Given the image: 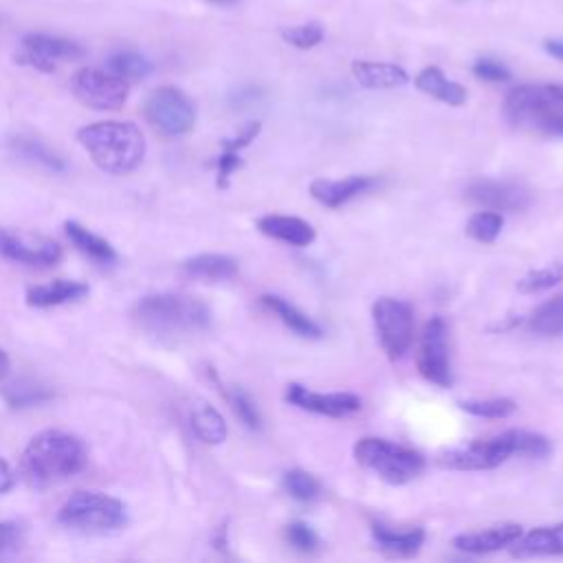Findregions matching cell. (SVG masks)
I'll return each mask as SVG.
<instances>
[{
	"label": "cell",
	"mask_w": 563,
	"mask_h": 563,
	"mask_svg": "<svg viewBox=\"0 0 563 563\" xmlns=\"http://www.w3.org/2000/svg\"><path fill=\"white\" fill-rule=\"evenodd\" d=\"M563 282V262L559 264H548L543 268H534L530 273H526L519 282H517V290L532 295V292H541L548 288H554L556 284Z\"/></svg>",
	"instance_id": "33"
},
{
	"label": "cell",
	"mask_w": 563,
	"mask_h": 563,
	"mask_svg": "<svg viewBox=\"0 0 563 563\" xmlns=\"http://www.w3.org/2000/svg\"><path fill=\"white\" fill-rule=\"evenodd\" d=\"M22 528L15 521H0V559L20 545Z\"/></svg>",
	"instance_id": "42"
},
{
	"label": "cell",
	"mask_w": 563,
	"mask_h": 563,
	"mask_svg": "<svg viewBox=\"0 0 563 563\" xmlns=\"http://www.w3.org/2000/svg\"><path fill=\"white\" fill-rule=\"evenodd\" d=\"M64 229H66L68 240H70L84 255H88L92 262H97V264H101V266H114V264L119 262V255H117L114 246H112L108 240H103L101 235L92 233L90 229L81 227V224L75 222V220H66V222H64Z\"/></svg>",
	"instance_id": "24"
},
{
	"label": "cell",
	"mask_w": 563,
	"mask_h": 563,
	"mask_svg": "<svg viewBox=\"0 0 563 563\" xmlns=\"http://www.w3.org/2000/svg\"><path fill=\"white\" fill-rule=\"evenodd\" d=\"M510 554L517 559L528 556H561L563 554V523L541 526L521 534L512 545Z\"/></svg>",
	"instance_id": "19"
},
{
	"label": "cell",
	"mask_w": 563,
	"mask_h": 563,
	"mask_svg": "<svg viewBox=\"0 0 563 563\" xmlns=\"http://www.w3.org/2000/svg\"><path fill=\"white\" fill-rule=\"evenodd\" d=\"M284 488L286 493L297 501H312L321 493L319 479L303 471V468H290L284 473Z\"/></svg>",
	"instance_id": "34"
},
{
	"label": "cell",
	"mask_w": 563,
	"mask_h": 563,
	"mask_svg": "<svg viewBox=\"0 0 563 563\" xmlns=\"http://www.w3.org/2000/svg\"><path fill=\"white\" fill-rule=\"evenodd\" d=\"M284 534H286V541L297 550V552H314L317 548H319V537H317V532L308 526V523H303V521H292V523H288L286 526V530H284Z\"/></svg>",
	"instance_id": "38"
},
{
	"label": "cell",
	"mask_w": 563,
	"mask_h": 563,
	"mask_svg": "<svg viewBox=\"0 0 563 563\" xmlns=\"http://www.w3.org/2000/svg\"><path fill=\"white\" fill-rule=\"evenodd\" d=\"M216 165H218V187H227V185H229V176L242 165L240 152L222 150V154L218 156Z\"/></svg>",
	"instance_id": "41"
},
{
	"label": "cell",
	"mask_w": 563,
	"mask_h": 563,
	"mask_svg": "<svg viewBox=\"0 0 563 563\" xmlns=\"http://www.w3.org/2000/svg\"><path fill=\"white\" fill-rule=\"evenodd\" d=\"M473 75H475L477 79H484V81H490V84H504V81L510 79V70H508L501 62H497V59H493V57H479V59H475V64H473Z\"/></svg>",
	"instance_id": "39"
},
{
	"label": "cell",
	"mask_w": 563,
	"mask_h": 563,
	"mask_svg": "<svg viewBox=\"0 0 563 563\" xmlns=\"http://www.w3.org/2000/svg\"><path fill=\"white\" fill-rule=\"evenodd\" d=\"M88 284L77 279H53L46 284L31 286L26 290V303L33 308H51L79 301L88 295Z\"/></svg>",
	"instance_id": "20"
},
{
	"label": "cell",
	"mask_w": 563,
	"mask_h": 563,
	"mask_svg": "<svg viewBox=\"0 0 563 563\" xmlns=\"http://www.w3.org/2000/svg\"><path fill=\"white\" fill-rule=\"evenodd\" d=\"M504 117L528 132L563 136V112L554 110L541 95L539 84H521L504 99Z\"/></svg>",
	"instance_id": "7"
},
{
	"label": "cell",
	"mask_w": 563,
	"mask_h": 563,
	"mask_svg": "<svg viewBox=\"0 0 563 563\" xmlns=\"http://www.w3.org/2000/svg\"><path fill=\"white\" fill-rule=\"evenodd\" d=\"M7 145H9V150H11L15 156H20V158H24V161H29V163H35V165H40V167H44V169H48V172H55V174L66 172L64 158H62L55 150H51L44 141H40L37 136H31V134H13V136L7 141Z\"/></svg>",
	"instance_id": "23"
},
{
	"label": "cell",
	"mask_w": 563,
	"mask_h": 563,
	"mask_svg": "<svg viewBox=\"0 0 563 563\" xmlns=\"http://www.w3.org/2000/svg\"><path fill=\"white\" fill-rule=\"evenodd\" d=\"M84 55L86 51L73 40L46 33H29L22 37V51L15 55V59L35 70L53 73L59 62H75Z\"/></svg>",
	"instance_id": "13"
},
{
	"label": "cell",
	"mask_w": 563,
	"mask_h": 563,
	"mask_svg": "<svg viewBox=\"0 0 563 563\" xmlns=\"http://www.w3.org/2000/svg\"><path fill=\"white\" fill-rule=\"evenodd\" d=\"M528 328L541 336L563 334V295L543 301L528 319Z\"/></svg>",
	"instance_id": "30"
},
{
	"label": "cell",
	"mask_w": 563,
	"mask_h": 563,
	"mask_svg": "<svg viewBox=\"0 0 563 563\" xmlns=\"http://www.w3.org/2000/svg\"><path fill=\"white\" fill-rule=\"evenodd\" d=\"M372 537H374L376 545L389 556H413L420 550V545L424 543V530L422 528L391 530L387 526L374 523L372 526Z\"/></svg>",
	"instance_id": "25"
},
{
	"label": "cell",
	"mask_w": 563,
	"mask_h": 563,
	"mask_svg": "<svg viewBox=\"0 0 563 563\" xmlns=\"http://www.w3.org/2000/svg\"><path fill=\"white\" fill-rule=\"evenodd\" d=\"M260 130H262V123H260V121H249L233 139H224V141H222V150L240 152L242 147L251 145V141H255V136L260 134Z\"/></svg>",
	"instance_id": "40"
},
{
	"label": "cell",
	"mask_w": 563,
	"mask_h": 563,
	"mask_svg": "<svg viewBox=\"0 0 563 563\" xmlns=\"http://www.w3.org/2000/svg\"><path fill=\"white\" fill-rule=\"evenodd\" d=\"M376 336L385 354L396 361L405 356L413 339V308L411 303L394 297H380L372 306Z\"/></svg>",
	"instance_id": "8"
},
{
	"label": "cell",
	"mask_w": 563,
	"mask_h": 563,
	"mask_svg": "<svg viewBox=\"0 0 563 563\" xmlns=\"http://www.w3.org/2000/svg\"><path fill=\"white\" fill-rule=\"evenodd\" d=\"M504 229V216L499 211H490V209H482L477 213H473L466 222V233L482 242V244H490L497 240V235Z\"/></svg>",
	"instance_id": "32"
},
{
	"label": "cell",
	"mask_w": 563,
	"mask_h": 563,
	"mask_svg": "<svg viewBox=\"0 0 563 563\" xmlns=\"http://www.w3.org/2000/svg\"><path fill=\"white\" fill-rule=\"evenodd\" d=\"M106 68L125 81H139L152 73V62L136 51H117L108 57Z\"/></svg>",
	"instance_id": "31"
},
{
	"label": "cell",
	"mask_w": 563,
	"mask_h": 563,
	"mask_svg": "<svg viewBox=\"0 0 563 563\" xmlns=\"http://www.w3.org/2000/svg\"><path fill=\"white\" fill-rule=\"evenodd\" d=\"M323 26L319 22H306L297 26H286L282 29V40L295 48H314L323 40Z\"/></svg>",
	"instance_id": "36"
},
{
	"label": "cell",
	"mask_w": 563,
	"mask_h": 563,
	"mask_svg": "<svg viewBox=\"0 0 563 563\" xmlns=\"http://www.w3.org/2000/svg\"><path fill=\"white\" fill-rule=\"evenodd\" d=\"M552 451V444L545 435L508 429L495 438L471 440L451 449H444L438 455V464L451 471H490L504 464L512 455L521 457H545Z\"/></svg>",
	"instance_id": "2"
},
{
	"label": "cell",
	"mask_w": 563,
	"mask_h": 563,
	"mask_svg": "<svg viewBox=\"0 0 563 563\" xmlns=\"http://www.w3.org/2000/svg\"><path fill=\"white\" fill-rule=\"evenodd\" d=\"M460 407L479 418H508L517 405L510 398H486V400H462Z\"/></svg>",
	"instance_id": "37"
},
{
	"label": "cell",
	"mask_w": 563,
	"mask_h": 563,
	"mask_svg": "<svg viewBox=\"0 0 563 563\" xmlns=\"http://www.w3.org/2000/svg\"><path fill=\"white\" fill-rule=\"evenodd\" d=\"M376 185V180L372 176H347V178H317L310 183V196L330 207L336 209L341 205H345L347 200L365 194L367 189H372Z\"/></svg>",
	"instance_id": "17"
},
{
	"label": "cell",
	"mask_w": 563,
	"mask_h": 563,
	"mask_svg": "<svg viewBox=\"0 0 563 563\" xmlns=\"http://www.w3.org/2000/svg\"><path fill=\"white\" fill-rule=\"evenodd\" d=\"M57 521L75 532L103 534L128 523V512L121 499L99 490H77L59 508Z\"/></svg>",
	"instance_id": "5"
},
{
	"label": "cell",
	"mask_w": 563,
	"mask_h": 563,
	"mask_svg": "<svg viewBox=\"0 0 563 563\" xmlns=\"http://www.w3.org/2000/svg\"><path fill=\"white\" fill-rule=\"evenodd\" d=\"M183 268L200 279H213V282H222V279H233L238 275V260L231 255H222V253H200L194 255L189 260H185Z\"/></svg>",
	"instance_id": "27"
},
{
	"label": "cell",
	"mask_w": 563,
	"mask_h": 563,
	"mask_svg": "<svg viewBox=\"0 0 563 563\" xmlns=\"http://www.w3.org/2000/svg\"><path fill=\"white\" fill-rule=\"evenodd\" d=\"M464 196L471 205L490 211H521L530 205V191L515 180L475 178L466 185Z\"/></svg>",
	"instance_id": "14"
},
{
	"label": "cell",
	"mask_w": 563,
	"mask_h": 563,
	"mask_svg": "<svg viewBox=\"0 0 563 563\" xmlns=\"http://www.w3.org/2000/svg\"><path fill=\"white\" fill-rule=\"evenodd\" d=\"M416 88L424 95H431L449 106H462L466 101V88L457 81L446 79L438 66H427L416 75Z\"/></svg>",
	"instance_id": "26"
},
{
	"label": "cell",
	"mask_w": 563,
	"mask_h": 563,
	"mask_svg": "<svg viewBox=\"0 0 563 563\" xmlns=\"http://www.w3.org/2000/svg\"><path fill=\"white\" fill-rule=\"evenodd\" d=\"M79 145L108 174H130L145 158V136L132 121H97L77 130Z\"/></svg>",
	"instance_id": "3"
},
{
	"label": "cell",
	"mask_w": 563,
	"mask_h": 563,
	"mask_svg": "<svg viewBox=\"0 0 563 563\" xmlns=\"http://www.w3.org/2000/svg\"><path fill=\"white\" fill-rule=\"evenodd\" d=\"M233 413L240 418V422L251 429V431H257L262 429V416H260V409L255 405V400L251 398L249 391H244L242 387H231L229 391H224Z\"/></svg>",
	"instance_id": "35"
},
{
	"label": "cell",
	"mask_w": 563,
	"mask_h": 563,
	"mask_svg": "<svg viewBox=\"0 0 563 563\" xmlns=\"http://www.w3.org/2000/svg\"><path fill=\"white\" fill-rule=\"evenodd\" d=\"M418 372L438 387H451L453 385V372L449 361V328L446 321L435 314L427 321L420 347H418Z\"/></svg>",
	"instance_id": "11"
},
{
	"label": "cell",
	"mask_w": 563,
	"mask_h": 563,
	"mask_svg": "<svg viewBox=\"0 0 563 563\" xmlns=\"http://www.w3.org/2000/svg\"><path fill=\"white\" fill-rule=\"evenodd\" d=\"M145 119L165 136H183L196 123L191 99L176 86L154 88L143 106Z\"/></svg>",
	"instance_id": "9"
},
{
	"label": "cell",
	"mask_w": 563,
	"mask_h": 563,
	"mask_svg": "<svg viewBox=\"0 0 563 563\" xmlns=\"http://www.w3.org/2000/svg\"><path fill=\"white\" fill-rule=\"evenodd\" d=\"M543 99L559 112H563V86L561 84H539Z\"/></svg>",
	"instance_id": "43"
},
{
	"label": "cell",
	"mask_w": 563,
	"mask_h": 563,
	"mask_svg": "<svg viewBox=\"0 0 563 563\" xmlns=\"http://www.w3.org/2000/svg\"><path fill=\"white\" fill-rule=\"evenodd\" d=\"M191 429L205 444H222L227 440V422L222 413L209 402H196L191 409Z\"/></svg>",
	"instance_id": "28"
},
{
	"label": "cell",
	"mask_w": 563,
	"mask_h": 563,
	"mask_svg": "<svg viewBox=\"0 0 563 563\" xmlns=\"http://www.w3.org/2000/svg\"><path fill=\"white\" fill-rule=\"evenodd\" d=\"M2 398L7 400V405H11L15 409H24V407H37V405L51 400L53 391L42 383L20 378V380H13L2 387Z\"/></svg>",
	"instance_id": "29"
},
{
	"label": "cell",
	"mask_w": 563,
	"mask_h": 563,
	"mask_svg": "<svg viewBox=\"0 0 563 563\" xmlns=\"http://www.w3.org/2000/svg\"><path fill=\"white\" fill-rule=\"evenodd\" d=\"M75 99L90 110H119L128 101V81L108 68H79L70 79Z\"/></svg>",
	"instance_id": "10"
},
{
	"label": "cell",
	"mask_w": 563,
	"mask_h": 563,
	"mask_svg": "<svg viewBox=\"0 0 563 563\" xmlns=\"http://www.w3.org/2000/svg\"><path fill=\"white\" fill-rule=\"evenodd\" d=\"M207 2H211V4H222V7H224V4H235L238 0H207Z\"/></svg>",
	"instance_id": "47"
},
{
	"label": "cell",
	"mask_w": 563,
	"mask_h": 563,
	"mask_svg": "<svg viewBox=\"0 0 563 563\" xmlns=\"http://www.w3.org/2000/svg\"><path fill=\"white\" fill-rule=\"evenodd\" d=\"M543 48L548 55H552L554 59L563 62V40H545Z\"/></svg>",
	"instance_id": "45"
},
{
	"label": "cell",
	"mask_w": 563,
	"mask_h": 563,
	"mask_svg": "<svg viewBox=\"0 0 563 563\" xmlns=\"http://www.w3.org/2000/svg\"><path fill=\"white\" fill-rule=\"evenodd\" d=\"M86 464L88 449L81 438L59 429H44L24 446L20 471L29 486L48 488L77 475Z\"/></svg>",
	"instance_id": "1"
},
{
	"label": "cell",
	"mask_w": 563,
	"mask_h": 563,
	"mask_svg": "<svg viewBox=\"0 0 563 563\" xmlns=\"http://www.w3.org/2000/svg\"><path fill=\"white\" fill-rule=\"evenodd\" d=\"M284 398H286V402H290L303 411H312V413H321V416H330V418H343V416H350L361 409V398L356 394H350V391L323 394V391H312L299 383L286 385Z\"/></svg>",
	"instance_id": "15"
},
{
	"label": "cell",
	"mask_w": 563,
	"mask_h": 563,
	"mask_svg": "<svg viewBox=\"0 0 563 563\" xmlns=\"http://www.w3.org/2000/svg\"><path fill=\"white\" fill-rule=\"evenodd\" d=\"M352 75L363 88H372V90L400 88L409 81L407 70L391 62L356 59V62H352Z\"/></svg>",
	"instance_id": "21"
},
{
	"label": "cell",
	"mask_w": 563,
	"mask_h": 563,
	"mask_svg": "<svg viewBox=\"0 0 563 563\" xmlns=\"http://www.w3.org/2000/svg\"><path fill=\"white\" fill-rule=\"evenodd\" d=\"M9 369H11V361H9L7 352L0 347V383L9 376Z\"/></svg>",
	"instance_id": "46"
},
{
	"label": "cell",
	"mask_w": 563,
	"mask_h": 563,
	"mask_svg": "<svg viewBox=\"0 0 563 563\" xmlns=\"http://www.w3.org/2000/svg\"><path fill=\"white\" fill-rule=\"evenodd\" d=\"M13 484H15V475H13L11 466H9V462L0 457V495L9 493L13 488Z\"/></svg>",
	"instance_id": "44"
},
{
	"label": "cell",
	"mask_w": 563,
	"mask_h": 563,
	"mask_svg": "<svg viewBox=\"0 0 563 563\" xmlns=\"http://www.w3.org/2000/svg\"><path fill=\"white\" fill-rule=\"evenodd\" d=\"M354 457L358 464L372 468L380 479L396 486L416 479L424 468L422 453L383 438H361L354 444Z\"/></svg>",
	"instance_id": "6"
},
{
	"label": "cell",
	"mask_w": 563,
	"mask_h": 563,
	"mask_svg": "<svg viewBox=\"0 0 563 563\" xmlns=\"http://www.w3.org/2000/svg\"><path fill=\"white\" fill-rule=\"evenodd\" d=\"M260 303L271 310L286 328H290L297 336L303 339H319L323 334L321 325L317 321H312L308 314H303L297 306H292L290 301H286L279 295H262Z\"/></svg>",
	"instance_id": "22"
},
{
	"label": "cell",
	"mask_w": 563,
	"mask_h": 563,
	"mask_svg": "<svg viewBox=\"0 0 563 563\" xmlns=\"http://www.w3.org/2000/svg\"><path fill=\"white\" fill-rule=\"evenodd\" d=\"M257 229L279 242H286L290 246H308L314 242V229L310 222L297 218V216H279L268 213L257 220Z\"/></svg>",
	"instance_id": "18"
},
{
	"label": "cell",
	"mask_w": 563,
	"mask_h": 563,
	"mask_svg": "<svg viewBox=\"0 0 563 563\" xmlns=\"http://www.w3.org/2000/svg\"><path fill=\"white\" fill-rule=\"evenodd\" d=\"M0 255L26 266H53L62 257V246L40 233L0 227Z\"/></svg>",
	"instance_id": "12"
},
{
	"label": "cell",
	"mask_w": 563,
	"mask_h": 563,
	"mask_svg": "<svg viewBox=\"0 0 563 563\" xmlns=\"http://www.w3.org/2000/svg\"><path fill=\"white\" fill-rule=\"evenodd\" d=\"M521 534H523V530L519 523L504 521V523L488 526L484 530L457 534V537H453V545L466 554H486V552H497V550L510 548Z\"/></svg>",
	"instance_id": "16"
},
{
	"label": "cell",
	"mask_w": 563,
	"mask_h": 563,
	"mask_svg": "<svg viewBox=\"0 0 563 563\" xmlns=\"http://www.w3.org/2000/svg\"><path fill=\"white\" fill-rule=\"evenodd\" d=\"M136 319L154 334L180 336L205 332L211 325V310L196 297L156 292L136 303Z\"/></svg>",
	"instance_id": "4"
}]
</instances>
